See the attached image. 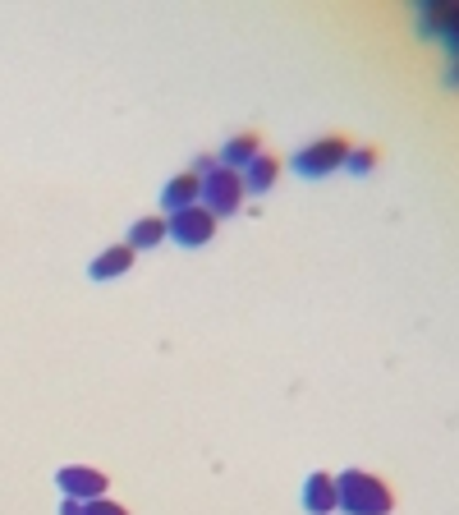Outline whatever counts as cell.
Returning <instances> with one entry per match:
<instances>
[{
    "label": "cell",
    "mask_w": 459,
    "mask_h": 515,
    "mask_svg": "<svg viewBox=\"0 0 459 515\" xmlns=\"http://www.w3.org/2000/svg\"><path fill=\"white\" fill-rule=\"evenodd\" d=\"M83 515H129L120 501H111V497H97V501H88L83 506Z\"/></svg>",
    "instance_id": "obj_14"
},
{
    "label": "cell",
    "mask_w": 459,
    "mask_h": 515,
    "mask_svg": "<svg viewBox=\"0 0 459 515\" xmlns=\"http://www.w3.org/2000/svg\"><path fill=\"white\" fill-rule=\"evenodd\" d=\"M345 157H349V138L327 134V138L303 143L289 166H294V175H303V180H327V175H336V171L345 166Z\"/></svg>",
    "instance_id": "obj_2"
},
{
    "label": "cell",
    "mask_w": 459,
    "mask_h": 515,
    "mask_svg": "<svg viewBox=\"0 0 459 515\" xmlns=\"http://www.w3.org/2000/svg\"><path fill=\"white\" fill-rule=\"evenodd\" d=\"M133 249L129 244H111V249H102L97 258H93V267H88V276L93 281H115V276H124L129 267H133Z\"/></svg>",
    "instance_id": "obj_11"
},
{
    "label": "cell",
    "mask_w": 459,
    "mask_h": 515,
    "mask_svg": "<svg viewBox=\"0 0 459 515\" xmlns=\"http://www.w3.org/2000/svg\"><path fill=\"white\" fill-rule=\"evenodd\" d=\"M239 180H244V193H267V189H276V180H280V162L271 157V153H258L244 171H239Z\"/></svg>",
    "instance_id": "obj_9"
},
{
    "label": "cell",
    "mask_w": 459,
    "mask_h": 515,
    "mask_svg": "<svg viewBox=\"0 0 459 515\" xmlns=\"http://www.w3.org/2000/svg\"><path fill=\"white\" fill-rule=\"evenodd\" d=\"M303 510H308V515H336L340 510L336 474H327V470L308 474V483H303Z\"/></svg>",
    "instance_id": "obj_7"
},
{
    "label": "cell",
    "mask_w": 459,
    "mask_h": 515,
    "mask_svg": "<svg viewBox=\"0 0 459 515\" xmlns=\"http://www.w3.org/2000/svg\"><path fill=\"white\" fill-rule=\"evenodd\" d=\"M418 33L445 42L450 60H459V5H441V0H427L418 15Z\"/></svg>",
    "instance_id": "obj_5"
},
{
    "label": "cell",
    "mask_w": 459,
    "mask_h": 515,
    "mask_svg": "<svg viewBox=\"0 0 459 515\" xmlns=\"http://www.w3.org/2000/svg\"><path fill=\"white\" fill-rule=\"evenodd\" d=\"M258 153H262V138H258V134H235V138H225L216 166H225V171H244Z\"/></svg>",
    "instance_id": "obj_10"
},
{
    "label": "cell",
    "mask_w": 459,
    "mask_h": 515,
    "mask_svg": "<svg viewBox=\"0 0 459 515\" xmlns=\"http://www.w3.org/2000/svg\"><path fill=\"white\" fill-rule=\"evenodd\" d=\"M60 515H83V506H79V501H69V497H64V501H60Z\"/></svg>",
    "instance_id": "obj_15"
},
{
    "label": "cell",
    "mask_w": 459,
    "mask_h": 515,
    "mask_svg": "<svg viewBox=\"0 0 459 515\" xmlns=\"http://www.w3.org/2000/svg\"><path fill=\"white\" fill-rule=\"evenodd\" d=\"M336 492H340L345 515H391V506H396V492L367 470H340Z\"/></svg>",
    "instance_id": "obj_1"
},
{
    "label": "cell",
    "mask_w": 459,
    "mask_h": 515,
    "mask_svg": "<svg viewBox=\"0 0 459 515\" xmlns=\"http://www.w3.org/2000/svg\"><path fill=\"white\" fill-rule=\"evenodd\" d=\"M372 166H376V147H349V157H345L349 175H372Z\"/></svg>",
    "instance_id": "obj_13"
},
{
    "label": "cell",
    "mask_w": 459,
    "mask_h": 515,
    "mask_svg": "<svg viewBox=\"0 0 459 515\" xmlns=\"http://www.w3.org/2000/svg\"><path fill=\"white\" fill-rule=\"evenodd\" d=\"M55 483H60V492H64L69 501H79V506L106 497V488H111V479H106L102 470H93V465H64V470L55 474Z\"/></svg>",
    "instance_id": "obj_6"
},
{
    "label": "cell",
    "mask_w": 459,
    "mask_h": 515,
    "mask_svg": "<svg viewBox=\"0 0 459 515\" xmlns=\"http://www.w3.org/2000/svg\"><path fill=\"white\" fill-rule=\"evenodd\" d=\"M216 226H220V221H216L202 203H193V207H184V212H171V216H166V235H171L180 249H202V244L216 235Z\"/></svg>",
    "instance_id": "obj_4"
},
{
    "label": "cell",
    "mask_w": 459,
    "mask_h": 515,
    "mask_svg": "<svg viewBox=\"0 0 459 515\" xmlns=\"http://www.w3.org/2000/svg\"><path fill=\"white\" fill-rule=\"evenodd\" d=\"M450 88H459V60H450Z\"/></svg>",
    "instance_id": "obj_16"
},
{
    "label": "cell",
    "mask_w": 459,
    "mask_h": 515,
    "mask_svg": "<svg viewBox=\"0 0 459 515\" xmlns=\"http://www.w3.org/2000/svg\"><path fill=\"white\" fill-rule=\"evenodd\" d=\"M198 193H202V180H198L193 171H180V175H171V184L161 189V216L193 207V203H198Z\"/></svg>",
    "instance_id": "obj_8"
},
{
    "label": "cell",
    "mask_w": 459,
    "mask_h": 515,
    "mask_svg": "<svg viewBox=\"0 0 459 515\" xmlns=\"http://www.w3.org/2000/svg\"><path fill=\"white\" fill-rule=\"evenodd\" d=\"M161 240H171V235H166V216H138L133 226H129V240H124V244H129L133 253H142V249H157Z\"/></svg>",
    "instance_id": "obj_12"
},
{
    "label": "cell",
    "mask_w": 459,
    "mask_h": 515,
    "mask_svg": "<svg viewBox=\"0 0 459 515\" xmlns=\"http://www.w3.org/2000/svg\"><path fill=\"white\" fill-rule=\"evenodd\" d=\"M198 203H202L216 221L235 216V212L244 207V180H239V171H225V166L207 171V175H202V193H198Z\"/></svg>",
    "instance_id": "obj_3"
}]
</instances>
